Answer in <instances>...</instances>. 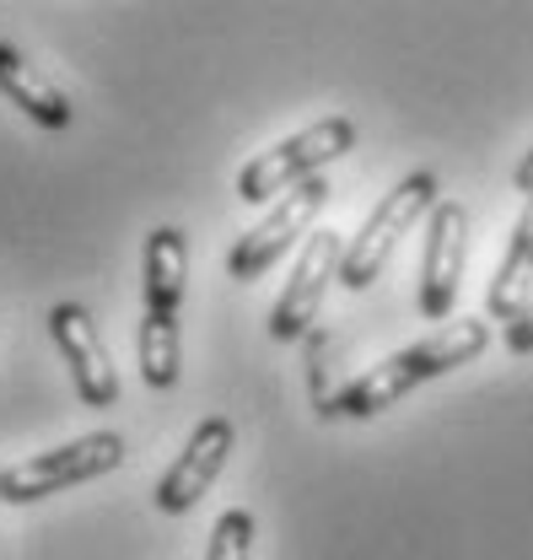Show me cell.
I'll return each mask as SVG.
<instances>
[{
	"label": "cell",
	"mask_w": 533,
	"mask_h": 560,
	"mask_svg": "<svg viewBox=\"0 0 533 560\" xmlns=\"http://www.w3.org/2000/svg\"><path fill=\"white\" fill-rule=\"evenodd\" d=\"M485 340H490V329H485L479 318L453 324V329H437L431 340L389 355L383 366H372V372H361L350 388H339L329 416H350V420L378 416V410L399 405L409 388H420V383H431V377H442V372H453V366H468V361L485 350Z\"/></svg>",
	"instance_id": "6da1fadb"
},
{
	"label": "cell",
	"mask_w": 533,
	"mask_h": 560,
	"mask_svg": "<svg viewBox=\"0 0 533 560\" xmlns=\"http://www.w3.org/2000/svg\"><path fill=\"white\" fill-rule=\"evenodd\" d=\"M350 145H356V125H350V119H318V125H308L302 136L280 140L275 151H259V156L237 173V200L265 206L269 195H286V189L318 178Z\"/></svg>",
	"instance_id": "7a4b0ae2"
},
{
	"label": "cell",
	"mask_w": 533,
	"mask_h": 560,
	"mask_svg": "<svg viewBox=\"0 0 533 560\" xmlns=\"http://www.w3.org/2000/svg\"><path fill=\"white\" fill-rule=\"evenodd\" d=\"M426 206L437 210V173H431V167H426V173H409L394 195H383V206L367 215V226L345 243L339 285H345V291H367L372 280L383 276V265H389L399 232H409V226L426 215Z\"/></svg>",
	"instance_id": "3957f363"
},
{
	"label": "cell",
	"mask_w": 533,
	"mask_h": 560,
	"mask_svg": "<svg viewBox=\"0 0 533 560\" xmlns=\"http://www.w3.org/2000/svg\"><path fill=\"white\" fill-rule=\"evenodd\" d=\"M119 464H125V436H119V431H92V436H76V442L55 447V453H38V458L5 469L0 495L27 506V501H38V495H55V490H66V486L97 480V475H108V469H119Z\"/></svg>",
	"instance_id": "277c9868"
},
{
	"label": "cell",
	"mask_w": 533,
	"mask_h": 560,
	"mask_svg": "<svg viewBox=\"0 0 533 560\" xmlns=\"http://www.w3.org/2000/svg\"><path fill=\"white\" fill-rule=\"evenodd\" d=\"M329 206V184H324V173L318 178H308V184H297L280 206L269 210L265 221L254 226V232H243L237 243H232V254H227V270L237 280H259L280 259V254H291L297 248V237L318 221V210Z\"/></svg>",
	"instance_id": "5b68a950"
},
{
	"label": "cell",
	"mask_w": 533,
	"mask_h": 560,
	"mask_svg": "<svg viewBox=\"0 0 533 560\" xmlns=\"http://www.w3.org/2000/svg\"><path fill=\"white\" fill-rule=\"evenodd\" d=\"M468 259V210L453 200H437L431 226H426V254H420V313L431 324H442L459 302V280Z\"/></svg>",
	"instance_id": "8992f818"
},
{
	"label": "cell",
	"mask_w": 533,
	"mask_h": 560,
	"mask_svg": "<svg viewBox=\"0 0 533 560\" xmlns=\"http://www.w3.org/2000/svg\"><path fill=\"white\" fill-rule=\"evenodd\" d=\"M339 259H345V248H339L334 232H313V237L302 243L291 285L280 291V302H275V313H269V335H275V340H302V335L313 329L329 280H339Z\"/></svg>",
	"instance_id": "52a82bcc"
},
{
	"label": "cell",
	"mask_w": 533,
	"mask_h": 560,
	"mask_svg": "<svg viewBox=\"0 0 533 560\" xmlns=\"http://www.w3.org/2000/svg\"><path fill=\"white\" fill-rule=\"evenodd\" d=\"M49 329H55V346L66 350L81 405L108 410V405L119 399V372H114V355H108V346H103L92 313H86L81 302H60V307L49 313Z\"/></svg>",
	"instance_id": "ba28073f"
},
{
	"label": "cell",
	"mask_w": 533,
	"mask_h": 560,
	"mask_svg": "<svg viewBox=\"0 0 533 560\" xmlns=\"http://www.w3.org/2000/svg\"><path fill=\"white\" fill-rule=\"evenodd\" d=\"M227 453H232V420H221V416L200 420L195 436H189V447H184V453L173 458V469L157 480V506H162V512H189L205 490L216 486Z\"/></svg>",
	"instance_id": "9c48e42d"
},
{
	"label": "cell",
	"mask_w": 533,
	"mask_h": 560,
	"mask_svg": "<svg viewBox=\"0 0 533 560\" xmlns=\"http://www.w3.org/2000/svg\"><path fill=\"white\" fill-rule=\"evenodd\" d=\"M0 92H5L27 119H38L44 130H66L70 119H76V108H70L66 92H60L38 66H27L11 44H0Z\"/></svg>",
	"instance_id": "30bf717a"
},
{
	"label": "cell",
	"mask_w": 533,
	"mask_h": 560,
	"mask_svg": "<svg viewBox=\"0 0 533 560\" xmlns=\"http://www.w3.org/2000/svg\"><path fill=\"white\" fill-rule=\"evenodd\" d=\"M184 285H189V243L178 226H157L146 237V313L178 318Z\"/></svg>",
	"instance_id": "8fae6325"
},
{
	"label": "cell",
	"mask_w": 533,
	"mask_h": 560,
	"mask_svg": "<svg viewBox=\"0 0 533 560\" xmlns=\"http://www.w3.org/2000/svg\"><path fill=\"white\" fill-rule=\"evenodd\" d=\"M485 302H490V318H501V324H512L533 302V200L523 206L518 226H512L507 259H501V270L490 280V296Z\"/></svg>",
	"instance_id": "7c38bea8"
},
{
	"label": "cell",
	"mask_w": 533,
	"mask_h": 560,
	"mask_svg": "<svg viewBox=\"0 0 533 560\" xmlns=\"http://www.w3.org/2000/svg\"><path fill=\"white\" fill-rule=\"evenodd\" d=\"M140 372L151 388L178 383V318H162V313L140 318Z\"/></svg>",
	"instance_id": "4fadbf2b"
},
{
	"label": "cell",
	"mask_w": 533,
	"mask_h": 560,
	"mask_svg": "<svg viewBox=\"0 0 533 560\" xmlns=\"http://www.w3.org/2000/svg\"><path fill=\"white\" fill-rule=\"evenodd\" d=\"M254 556V512L232 506L216 517L210 528V545H205V560H248Z\"/></svg>",
	"instance_id": "5bb4252c"
},
{
	"label": "cell",
	"mask_w": 533,
	"mask_h": 560,
	"mask_svg": "<svg viewBox=\"0 0 533 560\" xmlns=\"http://www.w3.org/2000/svg\"><path fill=\"white\" fill-rule=\"evenodd\" d=\"M507 350H512V355H529L533 350V302L507 324Z\"/></svg>",
	"instance_id": "9a60e30c"
},
{
	"label": "cell",
	"mask_w": 533,
	"mask_h": 560,
	"mask_svg": "<svg viewBox=\"0 0 533 560\" xmlns=\"http://www.w3.org/2000/svg\"><path fill=\"white\" fill-rule=\"evenodd\" d=\"M512 184H518V195H529V200H533V151L518 162V178H512Z\"/></svg>",
	"instance_id": "2e32d148"
},
{
	"label": "cell",
	"mask_w": 533,
	"mask_h": 560,
	"mask_svg": "<svg viewBox=\"0 0 533 560\" xmlns=\"http://www.w3.org/2000/svg\"><path fill=\"white\" fill-rule=\"evenodd\" d=\"M0 480H5V469H0ZM0 501H5V495H0Z\"/></svg>",
	"instance_id": "e0dca14e"
}]
</instances>
